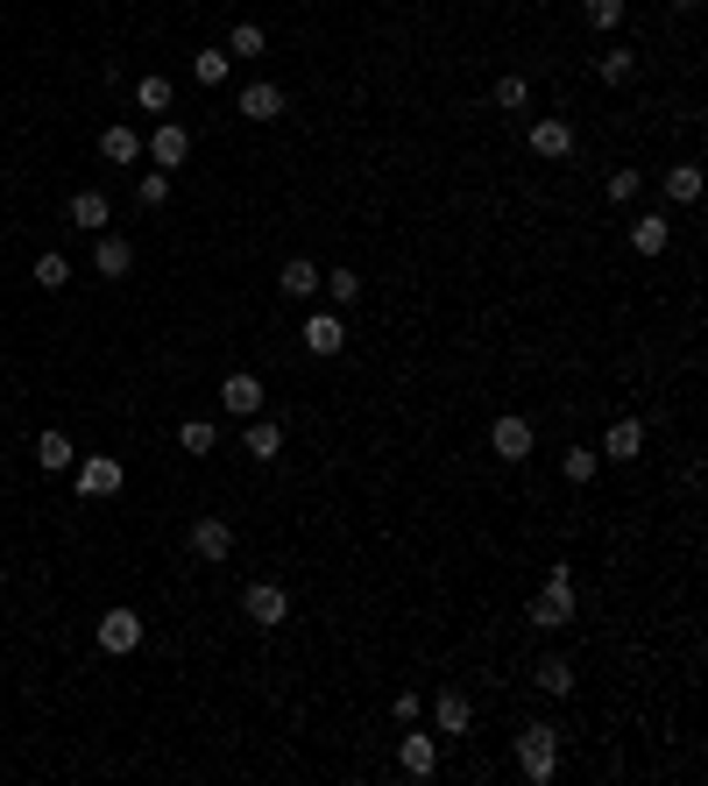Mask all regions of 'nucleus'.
Segmentation results:
<instances>
[{
  "mask_svg": "<svg viewBox=\"0 0 708 786\" xmlns=\"http://www.w3.org/2000/svg\"><path fill=\"white\" fill-rule=\"evenodd\" d=\"M220 405H227V411H235V418H256L262 405H270V390H262V382H256V376H248V369H235V376H227V382H220Z\"/></svg>",
  "mask_w": 708,
  "mask_h": 786,
  "instance_id": "nucleus-10",
  "label": "nucleus"
},
{
  "mask_svg": "<svg viewBox=\"0 0 708 786\" xmlns=\"http://www.w3.org/2000/svg\"><path fill=\"white\" fill-rule=\"evenodd\" d=\"M645 191V170H609V206H630Z\"/></svg>",
  "mask_w": 708,
  "mask_h": 786,
  "instance_id": "nucleus-34",
  "label": "nucleus"
},
{
  "mask_svg": "<svg viewBox=\"0 0 708 786\" xmlns=\"http://www.w3.org/2000/svg\"><path fill=\"white\" fill-rule=\"evenodd\" d=\"M262 50H270L262 22H235V36H227V57H262Z\"/></svg>",
  "mask_w": 708,
  "mask_h": 786,
  "instance_id": "nucleus-28",
  "label": "nucleus"
},
{
  "mask_svg": "<svg viewBox=\"0 0 708 786\" xmlns=\"http://www.w3.org/2000/svg\"><path fill=\"white\" fill-rule=\"evenodd\" d=\"M525 100H531L525 79H496V107H525Z\"/></svg>",
  "mask_w": 708,
  "mask_h": 786,
  "instance_id": "nucleus-36",
  "label": "nucleus"
},
{
  "mask_svg": "<svg viewBox=\"0 0 708 786\" xmlns=\"http://www.w3.org/2000/svg\"><path fill=\"white\" fill-rule=\"evenodd\" d=\"M574 624V567H552V581L531 596V630H560Z\"/></svg>",
  "mask_w": 708,
  "mask_h": 786,
  "instance_id": "nucleus-2",
  "label": "nucleus"
},
{
  "mask_svg": "<svg viewBox=\"0 0 708 786\" xmlns=\"http://www.w3.org/2000/svg\"><path fill=\"white\" fill-rule=\"evenodd\" d=\"M71 227H86V235H107L113 227V206H107V191H71Z\"/></svg>",
  "mask_w": 708,
  "mask_h": 786,
  "instance_id": "nucleus-15",
  "label": "nucleus"
},
{
  "mask_svg": "<svg viewBox=\"0 0 708 786\" xmlns=\"http://www.w3.org/2000/svg\"><path fill=\"white\" fill-rule=\"evenodd\" d=\"M241 617L262 624V630H277V624H291V596H283L277 581H248L241 588Z\"/></svg>",
  "mask_w": 708,
  "mask_h": 786,
  "instance_id": "nucleus-4",
  "label": "nucleus"
},
{
  "mask_svg": "<svg viewBox=\"0 0 708 786\" xmlns=\"http://www.w3.org/2000/svg\"><path fill=\"white\" fill-rule=\"evenodd\" d=\"M36 283H43V291H64V283H71V262L57 256V248H43V256H36Z\"/></svg>",
  "mask_w": 708,
  "mask_h": 786,
  "instance_id": "nucleus-29",
  "label": "nucleus"
},
{
  "mask_svg": "<svg viewBox=\"0 0 708 786\" xmlns=\"http://www.w3.org/2000/svg\"><path fill=\"white\" fill-rule=\"evenodd\" d=\"M0 588H8V567H0Z\"/></svg>",
  "mask_w": 708,
  "mask_h": 786,
  "instance_id": "nucleus-39",
  "label": "nucleus"
},
{
  "mask_svg": "<svg viewBox=\"0 0 708 786\" xmlns=\"http://www.w3.org/2000/svg\"><path fill=\"white\" fill-rule=\"evenodd\" d=\"M36 461H43V475H64L71 461H79V447H71V432H43V439H36Z\"/></svg>",
  "mask_w": 708,
  "mask_h": 786,
  "instance_id": "nucleus-21",
  "label": "nucleus"
},
{
  "mask_svg": "<svg viewBox=\"0 0 708 786\" xmlns=\"http://www.w3.org/2000/svg\"><path fill=\"white\" fill-rule=\"evenodd\" d=\"M319 277H327V270H319L312 256H291V262H283V277H277V291L305 305V298H319Z\"/></svg>",
  "mask_w": 708,
  "mask_h": 786,
  "instance_id": "nucleus-17",
  "label": "nucleus"
},
{
  "mask_svg": "<svg viewBox=\"0 0 708 786\" xmlns=\"http://www.w3.org/2000/svg\"><path fill=\"white\" fill-rule=\"evenodd\" d=\"M666 241H674L666 213H638V220H630V248H638V256H666Z\"/></svg>",
  "mask_w": 708,
  "mask_h": 786,
  "instance_id": "nucleus-20",
  "label": "nucleus"
},
{
  "mask_svg": "<svg viewBox=\"0 0 708 786\" xmlns=\"http://www.w3.org/2000/svg\"><path fill=\"white\" fill-rule=\"evenodd\" d=\"M418 708H426L418 695H397V702H390V716H397V723H418Z\"/></svg>",
  "mask_w": 708,
  "mask_h": 786,
  "instance_id": "nucleus-37",
  "label": "nucleus"
},
{
  "mask_svg": "<svg viewBox=\"0 0 708 786\" xmlns=\"http://www.w3.org/2000/svg\"><path fill=\"white\" fill-rule=\"evenodd\" d=\"M560 468H567V482H596L602 454H596V447H567V461H560Z\"/></svg>",
  "mask_w": 708,
  "mask_h": 786,
  "instance_id": "nucleus-31",
  "label": "nucleus"
},
{
  "mask_svg": "<svg viewBox=\"0 0 708 786\" xmlns=\"http://www.w3.org/2000/svg\"><path fill=\"white\" fill-rule=\"evenodd\" d=\"M531 157H546V163H567V157H574V121H560V113L531 121Z\"/></svg>",
  "mask_w": 708,
  "mask_h": 786,
  "instance_id": "nucleus-7",
  "label": "nucleus"
},
{
  "mask_svg": "<svg viewBox=\"0 0 708 786\" xmlns=\"http://www.w3.org/2000/svg\"><path fill=\"white\" fill-rule=\"evenodd\" d=\"M283 113V92L270 79H256V86H241V121H277Z\"/></svg>",
  "mask_w": 708,
  "mask_h": 786,
  "instance_id": "nucleus-19",
  "label": "nucleus"
},
{
  "mask_svg": "<svg viewBox=\"0 0 708 786\" xmlns=\"http://www.w3.org/2000/svg\"><path fill=\"white\" fill-rule=\"evenodd\" d=\"M100 157H107V163H136V157H142V136H136L128 121H113V128H100Z\"/></svg>",
  "mask_w": 708,
  "mask_h": 786,
  "instance_id": "nucleus-22",
  "label": "nucleus"
},
{
  "mask_svg": "<svg viewBox=\"0 0 708 786\" xmlns=\"http://www.w3.org/2000/svg\"><path fill=\"white\" fill-rule=\"evenodd\" d=\"M581 22H588V29H602V36H609V29H617V22H624V0H581Z\"/></svg>",
  "mask_w": 708,
  "mask_h": 786,
  "instance_id": "nucleus-30",
  "label": "nucleus"
},
{
  "mask_svg": "<svg viewBox=\"0 0 708 786\" xmlns=\"http://www.w3.org/2000/svg\"><path fill=\"white\" fill-rule=\"evenodd\" d=\"M136 199H142V206H149V213H157V206H163V199H170V170H149V178H142V185H136Z\"/></svg>",
  "mask_w": 708,
  "mask_h": 786,
  "instance_id": "nucleus-35",
  "label": "nucleus"
},
{
  "mask_svg": "<svg viewBox=\"0 0 708 786\" xmlns=\"http://www.w3.org/2000/svg\"><path fill=\"white\" fill-rule=\"evenodd\" d=\"M241 447H248V461H277V454H283V426H277V418H241Z\"/></svg>",
  "mask_w": 708,
  "mask_h": 786,
  "instance_id": "nucleus-12",
  "label": "nucleus"
},
{
  "mask_svg": "<svg viewBox=\"0 0 708 786\" xmlns=\"http://www.w3.org/2000/svg\"><path fill=\"white\" fill-rule=\"evenodd\" d=\"M213 439H220V432L206 426V418H185V426H178V447H185V454H213Z\"/></svg>",
  "mask_w": 708,
  "mask_h": 786,
  "instance_id": "nucleus-33",
  "label": "nucleus"
},
{
  "mask_svg": "<svg viewBox=\"0 0 708 786\" xmlns=\"http://www.w3.org/2000/svg\"><path fill=\"white\" fill-rule=\"evenodd\" d=\"M305 355H319V361H333L340 348H348V326H340V312H312V319H305Z\"/></svg>",
  "mask_w": 708,
  "mask_h": 786,
  "instance_id": "nucleus-6",
  "label": "nucleus"
},
{
  "mask_svg": "<svg viewBox=\"0 0 708 786\" xmlns=\"http://www.w3.org/2000/svg\"><path fill=\"white\" fill-rule=\"evenodd\" d=\"M136 107H149V113H163V107H170V79H163V71L136 79Z\"/></svg>",
  "mask_w": 708,
  "mask_h": 786,
  "instance_id": "nucleus-32",
  "label": "nucleus"
},
{
  "mask_svg": "<svg viewBox=\"0 0 708 786\" xmlns=\"http://www.w3.org/2000/svg\"><path fill=\"white\" fill-rule=\"evenodd\" d=\"M92 270H100V277H128V270H136V241H128V235H92Z\"/></svg>",
  "mask_w": 708,
  "mask_h": 786,
  "instance_id": "nucleus-11",
  "label": "nucleus"
},
{
  "mask_svg": "<svg viewBox=\"0 0 708 786\" xmlns=\"http://www.w3.org/2000/svg\"><path fill=\"white\" fill-rule=\"evenodd\" d=\"M518 773L531 786H552V773H560V730L552 723H525L518 730Z\"/></svg>",
  "mask_w": 708,
  "mask_h": 786,
  "instance_id": "nucleus-1",
  "label": "nucleus"
},
{
  "mask_svg": "<svg viewBox=\"0 0 708 786\" xmlns=\"http://www.w3.org/2000/svg\"><path fill=\"white\" fill-rule=\"evenodd\" d=\"M227 71H235V57H227V43H206L199 57H191V79H199V86H227Z\"/></svg>",
  "mask_w": 708,
  "mask_h": 786,
  "instance_id": "nucleus-23",
  "label": "nucleus"
},
{
  "mask_svg": "<svg viewBox=\"0 0 708 786\" xmlns=\"http://www.w3.org/2000/svg\"><path fill=\"white\" fill-rule=\"evenodd\" d=\"M666 8H701V0H666Z\"/></svg>",
  "mask_w": 708,
  "mask_h": 786,
  "instance_id": "nucleus-38",
  "label": "nucleus"
},
{
  "mask_svg": "<svg viewBox=\"0 0 708 786\" xmlns=\"http://www.w3.org/2000/svg\"><path fill=\"white\" fill-rule=\"evenodd\" d=\"M602 454H609V461H638V454H645V418H617V426H609L602 432Z\"/></svg>",
  "mask_w": 708,
  "mask_h": 786,
  "instance_id": "nucleus-16",
  "label": "nucleus"
},
{
  "mask_svg": "<svg viewBox=\"0 0 708 786\" xmlns=\"http://www.w3.org/2000/svg\"><path fill=\"white\" fill-rule=\"evenodd\" d=\"M666 199H674V206H695V199H701V163H674V170H666Z\"/></svg>",
  "mask_w": 708,
  "mask_h": 786,
  "instance_id": "nucleus-26",
  "label": "nucleus"
},
{
  "mask_svg": "<svg viewBox=\"0 0 708 786\" xmlns=\"http://www.w3.org/2000/svg\"><path fill=\"white\" fill-rule=\"evenodd\" d=\"M191 553H199V560H227V553H235V531L220 525V517H199V525H191Z\"/></svg>",
  "mask_w": 708,
  "mask_h": 786,
  "instance_id": "nucleus-18",
  "label": "nucleus"
},
{
  "mask_svg": "<svg viewBox=\"0 0 708 786\" xmlns=\"http://www.w3.org/2000/svg\"><path fill=\"white\" fill-rule=\"evenodd\" d=\"M136 645H142V617H136V609H107V617H100V651L128 659Z\"/></svg>",
  "mask_w": 708,
  "mask_h": 786,
  "instance_id": "nucleus-8",
  "label": "nucleus"
},
{
  "mask_svg": "<svg viewBox=\"0 0 708 786\" xmlns=\"http://www.w3.org/2000/svg\"><path fill=\"white\" fill-rule=\"evenodd\" d=\"M531 687H539V695H552V702H567V695H574V666H567V659H539Z\"/></svg>",
  "mask_w": 708,
  "mask_h": 786,
  "instance_id": "nucleus-24",
  "label": "nucleus"
},
{
  "mask_svg": "<svg viewBox=\"0 0 708 786\" xmlns=\"http://www.w3.org/2000/svg\"><path fill=\"white\" fill-rule=\"evenodd\" d=\"M319 291H327L333 305H361V291H369V283H361L355 270H327V277H319Z\"/></svg>",
  "mask_w": 708,
  "mask_h": 786,
  "instance_id": "nucleus-27",
  "label": "nucleus"
},
{
  "mask_svg": "<svg viewBox=\"0 0 708 786\" xmlns=\"http://www.w3.org/2000/svg\"><path fill=\"white\" fill-rule=\"evenodd\" d=\"M596 79H602V86H630V79H638V57H630V50H617V43H609V50L596 57Z\"/></svg>",
  "mask_w": 708,
  "mask_h": 786,
  "instance_id": "nucleus-25",
  "label": "nucleus"
},
{
  "mask_svg": "<svg viewBox=\"0 0 708 786\" xmlns=\"http://www.w3.org/2000/svg\"><path fill=\"white\" fill-rule=\"evenodd\" d=\"M489 447H496V461H510V468H518V461H531V447H539V432H531V418L503 411V418H496V426H489Z\"/></svg>",
  "mask_w": 708,
  "mask_h": 786,
  "instance_id": "nucleus-5",
  "label": "nucleus"
},
{
  "mask_svg": "<svg viewBox=\"0 0 708 786\" xmlns=\"http://www.w3.org/2000/svg\"><path fill=\"white\" fill-rule=\"evenodd\" d=\"M432 723H439V737H468L475 702L461 695V687H439V695H432Z\"/></svg>",
  "mask_w": 708,
  "mask_h": 786,
  "instance_id": "nucleus-9",
  "label": "nucleus"
},
{
  "mask_svg": "<svg viewBox=\"0 0 708 786\" xmlns=\"http://www.w3.org/2000/svg\"><path fill=\"white\" fill-rule=\"evenodd\" d=\"M397 765H405V779H432V773H439V737L411 730L405 744H397Z\"/></svg>",
  "mask_w": 708,
  "mask_h": 786,
  "instance_id": "nucleus-14",
  "label": "nucleus"
},
{
  "mask_svg": "<svg viewBox=\"0 0 708 786\" xmlns=\"http://www.w3.org/2000/svg\"><path fill=\"white\" fill-rule=\"evenodd\" d=\"M71 482H79V496L100 504V496H121L128 489V468L113 461V454H86V461H71Z\"/></svg>",
  "mask_w": 708,
  "mask_h": 786,
  "instance_id": "nucleus-3",
  "label": "nucleus"
},
{
  "mask_svg": "<svg viewBox=\"0 0 708 786\" xmlns=\"http://www.w3.org/2000/svg\"><path fill=\"white\" fill-rule=\"evenodd\" d=\"M142 149L157 157V170H178V163L191 157V128H178V121H157V136H149Z\"/></svg>",
  "mask_w": 708,
  "mask_h": 786,
  "instance_id": "nucleus-13",
  "label": "nucleus"
}]
</instances>
